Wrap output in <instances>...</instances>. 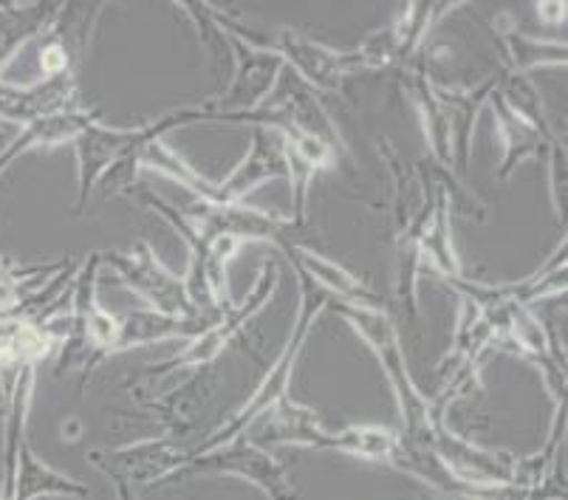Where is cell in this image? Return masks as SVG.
I'll list each match as a JSON object with an SVG mask.
<instances>
[{
	"label": "cell",
	"mask_w": 568,
	"mask_h": 500,
	"mask_svg": "<svg viewBox=\"0 0 568 500\" xmlns=\"http://www.w3.org/2000/svg\"><path fill=\"white\" fill-rule=\"evenodd\" d=\"M60 3H0V74L18 51L38 34H45Z\"/></svg>",
	"instance_id": "22"
},
{
	"label": "cell",
	"mask_w": 568,
	"mask_h": 500,
	"mask_svg": "<svg viewBox=\"0 0 568 500\" xmlns=\"http://www.w3.org/2000/svg\"><path fill=\"white\" fill-rule=\"evenodd\" d=\"M549 193L557 218H562L566 215V147L560 139L549 144Z\"/></svg>",
	"instance_id": "26"
},
{
	"label": "cell",
	"mask_w": 568,
	"mask_h": 500,
	"mask_svg": "<svg viewBox=\"0 0 568 500\" xmlns=\"http://www.w3.org/2000/svg\"><path fill=\"white\" fill-rule=\"evenodd\" d=\"M139 127H111L100 120L91 122L74 139L77 153V215L85 213L88 195L94 193L100 175L136 142Z\"/></svg>",
	"instance_id": "15"
},
{
	"label": "cell",
	"mask_w": 568,
	"mask_h": 500,
	"mask_svg": "<svg viewBox=\"0 0 568 500\" xmlns=\"http://www.w3.org/2000/svg\"><path fill=\"white\" fill-rule=\"evenodd\" d=\"M0 500H18V498H14V492H0Z\"/></svg>",
	"instance_id": "28"
},
{
	"label": "cell",
	"mask_w": 568,
	"mask_h": 500,
	"mask_svg": "<svg viewBox=\"0 0 568 500\" xmlns=\"http://www.w3.org/2000/svg\"><path fill=\"white\" fill-rule=\"evenodd\" d=\"M433 450H436L444 469L450 472L453 481L464 489L504 487V483H513L515 478V461L518 458L509 456V452L473 445V441L456 436L447 427H436Z\"/></svg>",
	"instance_id": "10"
},
{
	"label": "cell",
	"mask_w": 568,
	"mask_h": 500,
	"mask_svg": "<svg viewBox=\"0 0 568 500\" xmlns=\"http://www.w3.org/2000/svg\"><path fill=\"white\" fill-rule=\"evenodd\" d=\"M495 32H498L500 57L506 63V74H529L544 65H566V43H549V40H537L531 34L518 32L515 25H504L500 18L495 20Z\"/></svg>",
	"instance_id": "23"
},
{
	"label": "cell",
	"mask_w": 568,
	"mask_h": 500,
	"mask_svg": "<svg viewBox=\"0 0 568 500\" xmlns=\"http://www.w3.org/2000/svg\"><path fill=\"white\" fill-rule=\"evenodd\" d=\"M77 100V74L40 76L32 85H7L0 80V122L32 125L51 113L71 111Z\"/></svg>",
	"instance_id": "13"
},
{
	"label": "cell",
	"mask_w": 568,
	"mask_h": 500,
	"mask_svg": "<svg viewBox=\"0 0 568 500\" xmlns=\"http://www.w3.org/2000/svg\"><path fill=\"white\" fill-rule=\"evenodd\" d=\"M187 215L210 238H232L237 244L268 241V244L277 246L288 241V229H294L292 218L266 213L261 207H246L244 201H237V204H206V201H201L199 207L187 210Z\"/></svg>",
	"instance_id": "12"
},
{
	"label": "cell",
	"mask_w": 568,
	"mask_h": 500,
	"mask_svg": "<svg viewBox=\"0 0 568 500\" xmlns=\"http://www.w3.org/2000/svg\"><path fill=\"white\" fill-rule=\"evenodd\" d=\"M252 445L272 450V447H308V450H337L351 458L363 461L390 463L399 447V436L394 430L379 425L345 427L339 432H328L320 421V416L308 407L292 401V396H283L266 414L257 416L244 432Z\"/></svg>",
	"instance_id": "1"
},
{
	"label": "cell",
	"mask_w": 568,
	"mask_h": 500,
	"mask_svg": "<svg viewBox=\"0 0 568 500\" xmlns=\"http://www.w3.org/2000/svg\"><path fill=\"white\" fill-rule=\"evenodd\" d=\"M489 105H493L495 113V125H498V136L504 142V159H500L498 167V178H509L526 159H540L544 153H549V144L557 142L555 133H544L537 131L531 122H526L520 113H515L513 108L506 105L504 96L498 94V88H495L493 94H489Z\"/></svg>",
	"instance_id": "20"
},
{
	"label": "cell",
	"mask_w": 568,
	"mask_h": 500,
	"mask_svg": "<svg viewBox=\"0 0 568 500\" xmlns=\"http://www.w3.org/2000/svg\"><path fill=\"white\" fill-rule=\"evenodd\" d=\"M97 120H100V113L97 111L71 108V111L51 113V116H43V120L26 125L23 131L18 133V139H12V142L3 147V153H0V175L7 173L20 156H26V153L49 151V147H60V144H74V139Z\"/></svg>",
	"instance_id": "19"
},
{
	"label": "cell",
	"mask_w": 568,
	"mask_h": 500,
	"mask_svg": "<svg viewBox=\"0 0 568 500\" xmlns=\"http://www.w3.org/2000/svg\"><path fill=\"white\" fill-rule=\"evenodd\" d=\"M325 312H334L354 328L363 343L374 350V357L379 359L382 370H385L390 390L396 396L402 414V441L413 447H433V436L436 427L430 419V407H427V396L418 390L413 381L410 370H407L405 350H402L399 331H396L394 319L385 308H371V306H348V303L328 300Z\"/></svg>",
	"instance_id": "2"
},
{
	"label": "cell",
	"mask_w": 568,
	"mask_h": 500,
	"mask_svg": "<svg viewBox=\"0 0 568 500\" xmlns=\"http://www.w3.org/2000/svg\"><path fill=\"white\" fill-rule=\"evenodd\" d=\"M498 76L500 74L487 76V80H484L478 88H473V91H442V88H436L438 102H442L444 116H447V125H450L453 173H456V178H462V182L469 170L475 122H478V116H481L489 94L498 88Z\"/></svg>",
	"instance_id": "18"
},
{
	"label": "cell",
	"mask_w": 568,
	"mask_h": 500,
	"mask_svg": "<svg viewBox=\"0 0 568 500\" xmlns=\"http://www.w3.org/2000/svg\"><path fill=\"white\" fill-rule=\"evenodd\" d=\"M100 12L102 3H60V12L45 29V43L40 49L43 76L80 74Z\"/></svg>",
	"instance_id": "11"
},
{
	"label": "cell",
	"mask_w": 568,
	"mask_h": 500,
	"mask_svg": "<svg viewBox=\"0 0 568 500\" xmlns=\"http://www.w3.org/2000/svg\"><path fill=\"white\" fill-rule=\"evenodd\" d=\"M297 283H301V308H297V317H294V326H292V331H288V339H286V345H283L281 357L272 363V368H268V374L263 376V381L257 385V390L252 394V399L246 401V405L241 407V410H237L230 421H226V425H221L219 430L210 432V436H206L204 441L195 447V450H190V456H195V452H204V450H213V447H221V445H226V441H232V438H237L241 432L246 430V427L252 425V421L257 419V416L266 414L268 407L275 405L277 399L288 396V385H292L294 365H297V359H301L303 345H306V339H308V331H312L314 323H317V317L325 312V308H328V300H332V297H328V294H325L323 288L312 280V277L303 275V272H297Z\"/></svg>",
	"instance_id": "3"
},
{
	"label": "cell",
	"mask_w": 568,
	"mask_h": 500,
	"mask_svg": "<svg viewBox=\"0 0 568 500\" xmlns=\"http://www.w3.org/2000/svg\"><path fill=\"white\" fill-rule=\"evenodd\" d=\"M537 14L551 23H562L566 20V7L562 3H537Z\"/></svg>",
	"instance_id": "27"
},
{
	"label": "cell",
	"mask_w": 568,
	"mask_h": 500,
	"mask_svg": "<svg viewBox=\"0 0 568 500\" xmlns=\"http://www.w3.org/2000/svg\"><path fill=\"white\" fill-rule=\"evenodd\" d=\"M281 246L288 255L292 266L297 272H303L306 277H312L320 288H323L328 297H339V303H348V306H371V308H385L382 306V297L363 283L356 275H351L343 263L332 261V257L320 255V252L308 249V246L292 244V241H283Z\"/></svg>",
	"instance_id": "16"
},
{
	"label": "cell",
	"mask_w": 568,
	"mask_h": 500,
	"mask_svg": "<svg viewBox=\"0 0 568 500\" xmlns=\"http://www.w3.org/2000/svg\"><path fill=\"white\" fill-rule=\"evenodd\" d=\"M230 38V34H226ZM232 45V80L219 100L204 102L210 122H232L241 113H250L272 94L277 76L286 69L275 51L255 49L244 40L230 38Z\"/></svg>",
	"instance_id": "8"
},
{
	"label": "cell",
	"mask_w": 568,
	"mask_h": 500,
	"mask_svg": "<svg viewBox=\"0 0 568 500\" xmlns=\"http://www.w3.org/2000/svg\"><path fill=\"white\" fill-rule=\"evenodd\" d=\"M277 286H281V272H277L275 261L263 263L257 283L252 286V292L246 294V300L241 306H230L224 312V317L215 319L213 326H206L204 331L195 334L187 345H184L182 354H175L173 359L159 365L153 374H170V370H184V368H204V365L215 363L221 357V350L244 331L252 323L257 312L266 308V303L275 297Z\"/></svg>",
	"instance_id": "7"
},
{
	"label": "cell",
	"mask_w": 568,
	"mask_h": 500,
	"mask_svg": "<svg viewBox=\"0 0 568 500\" xmlns=\"http://www.w3.org/2000/svg\"><path fill=\"white\" fill-rule=\"evenodd\" d=\"M175 7H182V12L193 20L195 32H199L201 43H204L206 54L213 57L215 71H224L226 65H232L230 38H226V34L221 32V25L215 23L213 7H210V3H175Z\"/></svg>",
	"instance_id": "25"
},
{
	"label": "cell",
	"mask_w": 568,
	"mask_h": 500,
	"mask_svg": "<svg viewBox=\"0 0 568 500\" xmlns=\"http://www.w3.org/2000/svg\"><path fill=\"white\" fill-rule=\"evenodd\" d=\"M351 65H354V74L359 71H382L394 69L402 63V49H399V34H396V23L385 25L379 32L368 34L363 40V45L356 51H348Z\"/></svg>",
	"instance_id": "24"
},
{
	"label": "cell",
	"mask_w": 568,
	"mask_h": 500,
	"mask_svg": "<svg viewBox=\"0 0 568 500\" xmlns=\"http://www.w3.org/2000/svg\"><path fill=\"white\" fill-rule=\"evenodd\" d=\"M402 88L410 96L413 108L418 113L422 131H425L427 147H430V162L442 170L453 173V144H450V125L444 116V108L438 102L436 85L427 76L425 51H416L410 60L402 63ZM456 175V173H453Z\"/></svg>",
	"instance_id": "14"
},
{
	"label": "cell",
	"mask_w": 568,
	"mask_h": 500,
	"mask_svg": "<svg viewBox=\"0 0 568 500\" xmlns=\"http://www.w3.org/2000/svg\"><path fill=\"white\" fill-rule=\"evenodd\" d=\"M102 263L116 272L119 283H125L139 300L148 303V312H156L170 319H184L193 326H213L193 308L184 288V277L173 275L156 257L148 241H136L131 252H102Z\"/></svg>",
	"instance_id": "5"
},
{
	"label": "cell",
	"mask_w": 568,
	"mask_h": 500,
	"mask_svg": "<svg viewBox=\"0 0 568 500\" xmlns=\"http://www.w3.org/2000/svg\"><path fill=\"white\" fill-rule=\"evenodd\" d=\"M14 498L18 500H40V498H91V489L82 487L74 478L57 472L45 461H40L32 450L29 438L20 447L18 481H14Z\"/></svg>",
	"instance_id": "21"
},
{
	"label": "cell",
	"mask_w": 568,
	"mask_h": 500,
	"mask_svg": "<svg viewBox=\"0 0 568 500\" xmlns=\"http://www.w3.org/2000/svg\"><path fill=\"white\" fill-rule=\"evenodd\" d=\"M272 51L288 71L317 94H337L345 76L354 74L348 51H334L297 29H281L272 38Z\"/></svg>",
	"instance_id": "9"
},
{
	"label": "cell",
	"mask_w": 568,
	"mask_h": 500,
	"mask_svg": "<svg viewBox=\"0 0 568 500\" xmlns=\"http://www.w3.org/2000/svg\"><path fill=\"white\" fill-rule=\"evenodd\" d=\"M281 175H286L283 139L277 136L275 131L255 127V131H252L250 153L244 156V162L235 164L224 182H219L221 201H224V204H237V201H244L246 193L255 190L257 184L281 178Z\"/></svg>",
	"instance_id": "17"
},
{
	"label": "cell",
	"mask_w": 568,
	"mask_h": 500,
	"mask_svg": "<svg viewBox=\"0 0 568 500\" xmlns=\"http://www.w3.org/2000/svg\"><path fill=\"white\" fill-rule=\"evenodd\" d=\"M187 452L170 438H144L125 447H97L88 452V463L108 478L119 500H136L142 487L162 483L182 467Z\"/></svg>",
	"instance_id": "6"
},
{
	"label": "cell",
	"mask_w": 568,
	"mask_h": 500,
	"mask_svg": "<svg viewBox=\"0 0 568 500\" xmlns=\"http://www.w3.org/2000/svg\"><path fill=\"white\" fill-rule=\"evenodd\" d=\"M199 476L241 478V481L261 489L268 500H297V489H294L286 467L272 452L252 445L244 436L232 438V441L213 447V450L195 452V456L187 452L182 467L175 469L173 476L164 478V483H182Z\"/></svg>",
	"instance_id": "4"
}]
</instances>
